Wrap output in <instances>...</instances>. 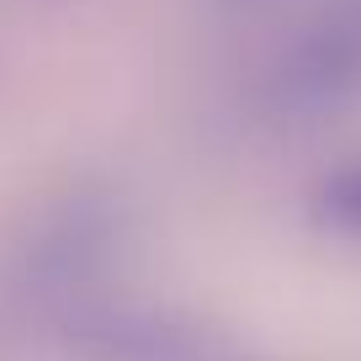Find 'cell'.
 I'll use <instances>...</instances> for the list:
<instances>
[{
    "mask_svg": "<svg viewBox=\"0 0 361 361\" xmlns=\"http://www.w3.org/2000/svg\"><path fill=\"white\" fill-rule=\"evenodd\" d=\"M319 213H324L329 228L361 239V159H350L345 170H335V176L324 180V192H319Z\"/></svg>",
    "mask_w": 361,
    "mask_h": 361,
    "instance_id": "1",
    "label": "cell"
}]
</instances>
